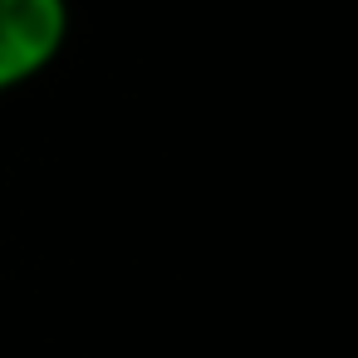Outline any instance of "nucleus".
Segmentation results:
<instances>
[{"label":"nucleus","instance_id":"1","mask_svg":"<svg viewBox=\"0 0 358 358\" xmlns=\"http://www.w3.org/2000/svg\"><path fill=\"white\" fill-rule=\"evenodd\" d=\"M69 0H0V94L35 84L69 45Z\"/></svg>","mask_w":358,"mask_h":358}]
</instances>
